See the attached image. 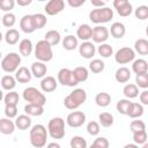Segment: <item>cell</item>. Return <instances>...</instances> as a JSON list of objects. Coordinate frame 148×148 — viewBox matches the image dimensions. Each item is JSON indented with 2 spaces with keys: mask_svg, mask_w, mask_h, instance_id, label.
Listing matches in <instances>:
<instances>
[{
  "mask_svg": "<svg viewBox=\"0 0 148 148\" xmlns=\"http://www.w3.org/2000/svg\"><path fill=\"white\" fill-rule=\"evenodd\" d=\"M110 36V30L106 27L103 25H97L95 28H92V40L95 43H99L103 44L105 40H108Z\"/></svg>",
  "mask_w": 148,
  "mask_h": 148,
  "instance_id": "8fae6325",
  "label": "cell"
},
{
  "mask_svg": "<svg viewBox=\"0 0 148 148\" xmlns=\"http://www.w3.org/2000/svg\"><path fill=\"white\" fill-rule=\"evenodd\" d=\"M16 2L18 6H28L31 3V0H17Z\"/></svg>",
  "mask_w": 148,
  "mask_h": 148,
  "instance_id": "9f6ffc18",
  "label": "cell"
},
{
  "mask_svg": "<svg viewBox=\"0 0 148 148\" xmlns=\"http://www.w3.org/2000/svg\"><path fill=\"white\" fill-rule=\"evenodd\" d=\"M113 7L116 8L117 13L123 17L130 16L133 12V7L130 3V1H127V0H114Z\"/></svg>",
  "mask_w": 148,
  "mask_h": 148,
  "instance_id": "7c38bea8",
  "label": "cell"
},
{
  "mask_svg": "<svg viewBox=\"0 0 148 148\" xmlns=\"http://www.w3.org/2000/svg\"><path fill=\"white\" fill-rule=\"evenodd\" d=\"M58 82L60 84L67 86V87H74V86L79 84L73 76V72L68 68H61L58 72Z\"/></svg>",
  "mask_w": 148,
  "mask_h": 148,
  "instance_id": "9c48e42d",
  "label": "cell"
},
{
  "mask_svg": "<svg viewBox=\"0 0 148 148\" xmlns=\"http://www.w3.org/2000/svg\"><path fill=\"white\" fill-rule=\"evenodd\" d=\"M84 2H86V0H67V3L73 8H77V7L82 6Z\"/></svg>",
  "mask_w": 148,
  "mask_h": 148,
  "instance_id": "f5cc1de1",
  "label": "cell"
},
{
  "mask_svg": "<svg viewBox=\"0 0 148 148\" xmlns=\"http://www.w3.org/2000/svg\"><path fill=\"white\" fill-rule=\"evenodd\" d=\"M35 57L38 61H42V62H47V61L52 60V58H53L52 46L45 39L37 42V44L35 46Z\"/></svg>",
  "mask_w": 148,
  "mask_h": 148,
  "instance_id": "277c9868",
  "label": "cell"
},
{
  "mask_svg": "<svg viewBox=\"0 0 148 148\" xmlns=\"http://www.w3.org/2000/svg\"><path fill=\"white\" fill-rule=\"evenodd\" d=\"M34 18H35V24H36V29H42L46 25L47 23V18L44 14H40V13H37V14H34Z\"/></svg>",
  "mask_w": 148,
  "mask_h": 148,
  "instance_id": "bcb514c9",
  "label": "cell"
},
{
  "mask_svg": "<svg viewBox=\"0 0 148 148\" xmlns=\"http://www.w3.org/2000/svg\"><path fill=\"white\" fill-rule=\"evenodd\" d=\"M49 132L42 124H36L30 130V143L35 148H43L46 145Z\"/></svg>",
  "mask_w": 148,
  "mask_h": 148,
  "instance_id": "6da1fadb",
  "label": "cell"
},
{
  "mask_svg": "<svg viewBox=\"0 0 148 148\" xmlns=\"http://www.w3.org/2000/svg\"><path fill=\"white\" fill-rule=\"evenodd\" d=\"M140 102L143 104V105H148V90H143L141 94H140Z\"/></svg>",
  "mask_w": 148,
  "mask_h": 148,
  "instance_id": "db71d44e",
  "label": "cell"
},
{
  "mask_svg": "<svg viewBox=\"0 0 148 148\" xmlns=\"http://www.w3.org/2000/svg\"><path fill=\"white\" fill-rule=\"evenodd\" d=\"M95 102L98 106L101 108H105L111 103V96L108 92H98L95 96Z\"/></svg>",
  "mask_w": 148,
  "mask_h": 148,
  "instance_id": "e575fe53",
  "label": "cell"
},
{
  "mask_svg": "<svg viewBox=\"0 0 148 148\" xmlns=\"http://www.w3.org/2000/svg\"><path fill=\"white\" fill-rule=\"evenodd\" d=\"M5 114L9 119L17 117V105H5Z\"/></svg>",
  "mask_w": 148,
  "mask_h": 148,
  "instance_id": "681fc988",
  "label": "cell"
},
{
  "mask_svg": "<svg viewBox=\"0 0 148 148\" xmlns=\"http://www.w3.org/2000/svg\"><path fill=\"white\" fill-rule=\"evenodd\" d=\"M20 28L23 32L25 34H32L36 29V24H35V18L34 15H24L21 20H20Z\"/></svg>",
  "mask_w": 148,
  "mask_h": 148,
  "instance_id": "5bb4252c",
  "label": "cell"
},
{
  "mask_svg": "<svg viewBox=\"0 0 148 148\" xmlns=\"http://www.w3.org/2000/svg\"><path fill=\"white\" fill-rule=\"evenodd\" d=\"M21 64V57L16 52H9L6 54L1 60V68L6 73H16V71L20 68Z\"/></svg>",
  "mask_w": 148,
  "mask_h": 148,
  "instance_id": "5b68a950",
  "label": "cell"
},
{
  "mask_svg": "<svg viewBox=\"0 0 148 148\" xmlns=\"http://www.w3.org/2000/svg\"><path fill=\"white\" fill-rule=\"evenodd\" d=\"M98 120L99 125H102L103 127H110L113 124V116L109 112H102L98 116Z\"/></svg>",
  "mask_w": 148,
  "mask_h": 148,
  "instance_id": "74e56055",
  "label": "cell"
},
{
  "mask_svg": "<svg viewBox=\"0 0 148 148\" xmlns=\"http://www.w3.org/2000/svg\"><path fill=\"white\" fill-rule=\"evenodd\" d=\"M95 146H97L98 148H109V140L104 136H98L95 139V141L92 142Z\"/></svg>",
  "mask_w": 148,
  "mask_h": 148,
  "instance_id": "816d5d0a",
  "label": "cell"
},
{
  "mask_svg": "<svg viewBox=\"0 0 148 148\" xmlns=\"http://www.w3.org/2000/svg\"><path fill=\"white\" fill-rule=\"evenodd\" d=\"M77 37L73 35H68L62 39V47L67 51H72L77 47Z\"/></svg>",
  "mask_w": 148,
  "mask_h": 148,
  "instance_id": "d6a6232c",
  "label": "cell"
},
{
  "mask_svg": "<svg viewBox=\"0 0 148 148\" xmlns=\"http://www.w3.org/2000/svg\"><path fill=\"white\" fill-rule=\"evenodd\" d=\"M143 114V106L142 104L140 103H133L131 104L130 109H128V112H127V116L132 119H136L139 117H141Z\"/></svg>",
  "mask_w": 148,
  "mask_h": 148,
  "instance_id": "4316f807",
  "label": "cell"
},
{
  "mask_svg": "<svg viewBox=\"0 0 148 148\" xmlns=\"http://www.w3.org/2000/svg\"><path fill=\"white\" fill-rule=\"evenodd\" d=\"M87 131L90 135H98V133L101 131L99 124L97 121H89L87 125Z\"/></svg>",
  "mask_w": 148,
  "mask_h": 148,
  "instance_id": "c3c4849f",
  "label": "cell"
},
{
  "mask_svg": "<svg viewBox=\"0 0 148 148\" xmlns=\"http://www.w3.org/2000/svg\"><path fill=\"white\" fill-rule=\"evenodd\" d=\"M142 148H148V142L143 143V145H142Z\"/></svg>",
  "mask_w": 148,
  "mask_h": 148,
  "instance_id": "91938a15",
  "label": "cell"
},
{
  "mask_svg": "<svg viewBox=\"0 0 148 148\" xmlns=\"http://www.w3.org/2000/svg\"><path fill=\"white\" fill-rule=\"evenodd\" d=\"M135 84L138 86V88L147 89L148 88V72L142 73V74H138L135 76Z\"/></svg>",
  "mask_w": 148,
  "mask_h": 148,
  "instance_id": "60d3db41",
  "label": "cell"
},
{
  "mask_svg": "<svg viewBox=\"0 0 148 148\" xmlns=\"http://www.w3.org/2000/svg\"><path fill=\"white\" fill-rule=\"evenodd\" d=\"M76 37L83 42H88L92 37V28L89 24H81L76 30Z\"/></svg>",
  "mask_w": 148,
  "mask_h": 148,
  "instance_id": "d6986e66",
  "label": "cell"
},
{
  "mask_svg": "<svg viewBox=\"0 0 148 148\" xmlns=\"http://www.w3.org/2000/svg\"><path fill=\"white\" fill-rule=\"evenodd\" d=\"M15 1L14 0H1L0 1V8L2 12H9L14 8Z\"/></svg>",
  "mask_w": 148,
  "mask_h": 148,
  "instance_id": "f907efd6",
  "label": "cell"
},
{
  "mask_svg": "<svg viewBox=\"0 0 148 148\" xmlns=\"http://www.w3.org/2000/svg\"><path fill=\"white\" fill-rule=\"evenodd\" d=\"M47 132L52 139H62L65 136V120L60 117L52 118L47 124Z\"/></svg>",
  "mask_w": 148,
  "mask_h": 148,
  "instance_id": "8992f818",
  "label": "cell"
},
{
  "mask_svg": "<svg viewBox=\"0 0 148 148\" xmlns=\"http://www.w3.org/2000/svg\"><path fill=\"white\" fill-rule=\"evenodd\" d=\"M20 39V34L16 29H8L5 34V40L8 45H15Z\"/></svg>",
  "mask_w": 148,
  "mask_h": 148,
  "instance_id": "1f68e13d",
  "label": "cell"
},
{
  "mask_svg": "<svg viewBox=\"0 0 148 148\" xmlns=\"http://www.w3.org/2000/svg\"><path fill=\"white\" fill-rule=\"evenodd\" d=\"M110 34L112 37L114 38H123L126 34V28L123 23L120 22H114L111 24V28H110Z\"/></svg>",
  "mask_w": 148,
  "mask_h": 148,
  "instance_id": "ffe728a7",
  "label": "cell"
},
{
  "mask_svg": "<svg viewBox=\"0 0 148 148\" xmlns=\"http://www.w3.org/2000/svg\"><path fill=\"white\" fill-rule=\"evenodd\" d=\"M123 94L125 95V97L127 99H131V98H135L138 95H139V88L136 84L134 83H128L124 87L123 89Z\"/></svg>",
  "mask_w": 148,
  "mask_h": 148,
  "instance_id": "4dcf8cb0",
  "label": "cell"
},
{
  "mask_svg": "<svg viewBox=\"0 0 148 148\" xmlns=\"http://www.w3.org/2000/svg\"><path fill=\"white\" fill-rule=\"evenodd\" d=\"M116 81L119 83H126L130 79H131V71L127 67H120L116 71L114 74Z\"/></svg>",
  "mask_w": 148,
  "mask_h": 148,
  "instance_id": "7402d4cb",
  "label": "cell"
},
{
  "mask_svg": "<svg viewBox=\"0 0 148 148\" xmlns=\"http://www.w3.org/2000/svg\"><path fill=\"white\" fill-rule=\"evenodd\" d=\"M130 128H131L132 133H135V132H139V131H145L146 125L142 120H132V123L130 125Z\"/></svg>",
  "mask_w": 148,
  "mask_h": 148,
  "instance_id": "7dc6e473",
  "label": "cell"
},
{
  "mask_svg": "<svg viewBox=\"0 0 148 148\" xmlns=\"http://www.w3.org/2000/svg\"><path fill=\"white\" fill-rule=\"evenodd\" d=\"M65 8V1L64 0H50L45 7L44 10L47 15H57L60 12H62Z\"/></svg>",
  "mask_w": 148,
  "mask_h": 148,
  "instance_id": "4fadbf2b",
  "label": "cell"
},
{
  "mask_svg": "<svg viewBox=\"0 0 148 148\" xmlns=\"http://www.w3.org/2000/svg\"><path fill=\"white\" fill-rule=\"evenodd\" d=\"M134 15L136 18L143 21V20H147L148 18V6H139L135 10H134Z\"/></svg>",
  "mask_w": 148,
  "mask_h": 148,
  "instance_id": "ee69618b",
  "label": "cell"
},
{
  "mask_svg": "<svg viewBox=\"0 0 148 148\" xmlns=\"http://www.w3.org/2000/svg\"><path fill=\"white\" fill-rule=\"evenodd\" d=\"M16 22V16L13 13H6L2 16V25L6 28H12Z\"/></svg>",
  "mask_w": 148,
  "mask_h": 148,
  "instance_id": "7bdbcfd3",
  "label": "cell"
},
{
  "mask_svg": "<svg viewBox=\"0 0 148 148\" xmlns=\"http://www.w3.org/2000/svg\"><path fill=\"white\" fill-rule=\"evenodd\" d=\"M31 73L37 79H44L45 75H46V72H47V67L44 62L42 61H35L32 65H31Z\"/></svg>",
  "mask_w": 148,
  "mask_h": 148,
  "instance_id": "2e32d148",
  "label": "cell"
},
{
  "mask_svg": "<svg viewBox=\"0 0 148 148\" xmlns=\"http://www.w3.org/2000/svg\"><path fill=\"white\" fill-rule=\"evenodd\" d=\"M15 127H16L15 123H13L9 118H2V119H0V132L2 134H6V135L12 134L14 132Z\"/></svg>",
  "mask_w": 148,
  "mask_h": 148,
  "instance_id": "44dd1931",
  "label": "cell"
},
{
  "mask_svg": "<svg viewBox=\"0 0 148 148\" xmlns=\"http://www.w3.org/2000/svg\"><path fill=\"white\" fill-rule=\"evenodd\" d=\"M95 52H96V47H95L94 43H91V42H82V44L79 46L80 56L86 59L92 58L95 56Z\"/></svg>",
  "mask_w": 148,
  "mask_h": 148,
  "instance_id": "9a60e30c",
  "label": "cell"
},
{
  "mask_svg": "<svg viewBox=\"0 0 148 148\" xmlns=\"http://www.w3.org/2000/svg\"><path fill=\"white\" fill-rule=\"evenodd\" d=\"M23 99L31 104H38L44 106L46 103V98L43 92H40L35 87H28L23 90Z\"/></svg>",
  "mask_w": 148,
  "mask_h": 148,
  "instance_id": "52a82bcc",
  "label": "cell"
},
{
  "mask_svg": "<svg viewBox=\"0 0 148 148\" xmlns=\"http://www.w3.org/2000/svg\"><path fill=\"white\" fill-rule=\"evenodd\" d=\"M31 76H32L31 71L29 68L24 67V66L23 67H20L16 71V73H15V79L20 83H28V82H30Z\"/></svg>",
  "mask_w": 148,
  "mask_h": 148,
  "instance_id": "ac0fdd59",
  "label": "cell"
},
{
  "mask_svg": "<svg viewBox=\"0 0 148 148\" xmlns=\"http://www.w3.org/2000/svg\"><path fill=\"white\" fill-rule=\"evenodd\" d=\"M98 53L99 56H102L103 58H109L113 54V49L111 45L106 44V43H103L98 46Z\"/></svg>",
  "mask_w": 148,
  "mask_h": 148,
  "instance_id": "b9f144b4",
  "label": "cell"
},
{
  "mask_svg": "<svg viewBox=\"0 0 148 148\" xmlns=\"http://www.w3.org/2000/svg\"><path fill=\"white\" fill-rule=\"evenodd\" d=\"M18 101H20V96L16 91H9L3 97L5 105H17Z\"/></svg>",
  "mask_w": 148,
  "mask_h": 148,
  "instance_id": "8d00e7d4",
  "label": "cell"
},
{
  "mask_svg": "<svg viewBox=\"0 0 148 148\" xmlns=\"http://www.w3.org/2000/svg\"><path fill=\"white\" fill-rule=\"evenodd\" d=\"M131 104H132V102H130V99H127V98L119 99V101L117 102V105H116L117 111H118L120 114L127 116V112H128V109H130Z\"/></svg>",
  "mask_w": 148,
  "mask_h": 148,
  "instance_id": "d590c367",
  "label": "cell"
},
{
  "mask_svg": "<svg viewBox=\"0 0 148 148\" xmlns=\"http://www.w3.org/2000/svg\"><path fill=\"white\" fill-rule=\"evenodd\" d=\"M104 67H105V64L101 59H94L89 64V69L92 73H95V74H98V73L103 72L104 71Z\"/></svg>",
  "mask_w": 148,
  "mask_h": 148,
  "instance_id": "f35d334b",
  "label": "cell"
},
{
  "mask_svg": "<svg viewBox=\"0 0 148 148\" xmlns=\"http://www.w3.org/2000/svg\"><path fill=\"white\" fill-rule=\"evenodd\" d=\"M84 121H86V114L81 111H73L66 118L67 125L71 127H74V128L82 126L84 124Z\"/></svg>",
  "mask_w": 148,
  "mask_h": 148,
  "instance_id": "30bf717a",
  "label": "cell"
},
{
  "mask_svg": "<svg viewBox=\"0 0 148 148\" xmlns=\"http://www.w3.org/2000/svg\"><path fill=\"white\" fill-rule=\"evenodd\" d=\"M132 71L136 75L138 74H142V73H147L148 72V62L145 59H136V60L133 61Z\"/></svg>",
  "mask_w": 148,
  "mask_h": 148,
  "instance_id": "484cf974",
  "label": "cell"
},
{
  "mask_svg": "<svg viewBox=\"0 0 148 148\" xmlns=\"http://www.w3.org/2000/svg\"><path fill=\"white\" fill-rule=\"evenodd\" d=\"M24 112L25 114L28 116H42L44 113V106L42 105H38V104H31V103H28L25 106H24Z\"/></svg>",
  "mask_w": 148,
  "mask_h": 148,
  "instance_id": "cb8c5ba5",
  "label": "cell"
},
{
  "mask_svg": "<svg viewBox=\"0 0 148 148\" xmlns=\"http://www.w3.org/2000/svg\"><path fill=\"white\" fill-rule=\"evenodd\" d=\"M135 58V51L128 46L121 47L119 49L116 54H114V60L119 64V65H125L128 64L130 61H133Z\"/></svg>",
  "mask_w": 148,
  "mask_h": 148,
  "instance_id": "ba28073f",
  "label": "cell"
},
{
  "mask_svg": "<svg viewBox=\"0 0 148 148\" xmlns=\"http://www.w3.org/2000/svg\"><path fill=\"white\" fill-rule=\"evenodd\" d=\"M89 148H98V147H97V146H95V145H94V143H91V145H90V147H89Z\"/></svg>",
  "mask_w": 148,
  "mask_h": 148,
  "instance_id": "94428289",
  "label": "cell"
},
{
  "mask_svg": "<svg viewBox=\"0 0 148 148\" xmlns=\"http://www.w3.org/2000/svg\"><path fill=\"white\" fill-rule=\"evenodd\" d=\"M71 148H87V141L80 135H75L71 139Z\"/></svg>",
  "mask_w": 148,
  "mask_h": 148,
  "instance_id": "ab89813d",
  "label": "cell"
},
{
  "mask_svg": "<svg viewBox=\"0 0 148 148\" xmlns=\"http://www.w3.org/2000/svg\"><path fill=\"white\" fill-rule=\"evenodd\" d=\"M124 148H139L136 143H127L124 146Z\"/></svg>",
  "mask_w": 148,
  "mask_h": 148,
  "instance_id": "680465c9",
  "label": "cell"
},
{
  "mask_svg": "<svg viewBox=\"0 0 148 148\" xmlns=\"http://www.w3.org/2000/svg\"><path fill=\"white\" fill-rule=\"evenodd\" d=\"M32 49H34L32 43H31V40H30V39H28V38L22 39V40L20 42V44H18L20 53H21L22 56H24V57L30 56V54H31V52H32Z\"/></svg>",
  "mask_w": 148,
  "mask_h": 148,
  "instance_id": "83f0119b",
  "label": "cell"
},
{
  "mask_svg": "<svg viewBox=\"0 0 148 148\" xmlns=\"http://www.w3.org/2000/svg\"><path fill=\"white\" fill-rule=\"evenodd\" d=\"M58 81L53 76H45L40 81V88L44 92H52L57 89Z\"/></svg>",
  "mask_w": 148,
  "mask_h": 148,
  "instance_id": "e0dca14e",
  "label": "cell"
},
{
  "mask_svg": "<svg viewBox=\"0 0 148 148\" xmlns=\"http://www.w3.org/2000/svg\"><path fill=\"white\" fill-rule=\"evenodd\" d=\"M92 6H95L96 8H102V7H105V1H95V0H91L90 1Z\"/></svg>",
  "mask_w": 148,
  "mask_h": 148,
  "instance_id": "11a10c76",
  "label": "cell"
},
{
  "mask_svg": "<svg viewBox=\"0 0 148 148\" xmlns=\"http://www.w3.org/2000/svg\"><path fill=\"white\" fill-rule=\"evenodd\" d=\"M16 86V79L12 75H3L1 77V87L5 90L12 91Z\"/></svg>",
  "mask_w": 148,
  "mask_h": 148,
  "instance_id": "836d02e7",
  "label": "cell"
},
{
  "mask_svg": "<svg viewBox=\"0 0 148 148\" xmlns=\"http://www.w3.org/2000/svg\"><path fill=\"white\" fill-rule=\"evenodd\" d=\"M113 17V10L110 7H102L95 8L89 13V20L92 23H108Z\"/></svg>",
  "mask_w": 148,
  "mask_h": 148,
  "instance_id": "3957f363",
  "label": "cell"
},
{
  "mask_svg": "<svg viewBox=\"0 0 148 148\" xmlns=\"http://www.w3.org/2000/svg\"><path fill=\"white\" fill-rule=\"evenodd\" d=\"M134 51L141 56L148 54V40L145 38H139L134 43Z\"/></svg>",
  "mask_w": 148,
  "mask_h": 148,
  "instance_id": "f1b7e54d",
  "label": "cell"
},
{
  "mask_svg": "<svg viewBox=\"0 0 148 148\" xmlns=\"http://www.w3.org/2000/svg\"><path fill=\"white\" fill-rule=\"evenodd\" d=\"M51 46H54L57 44L60 43L61 40V36L59 34V31L57 30H49L46 34H45V38H44Z\"/></svg>",
  "mask_w": 148,
  "mask_h": 148,
  "instance_id": "f546056e",
  "label": "cell"
},
{
  "mask_svg": "<svg viewBox=\"0 0 148 148\" xmlns=\"http://www.w3.org/2000/svg\"><path fill=\"white\" fill-rule=\"evenodd\" d=\"M15 125L18 130H28L31 126V118L28 114H20L18 117H16L15 119Z\"/></svg>",
  "mask_w": 148,
  "mask_h": 148,
  "instance_id": "d4e9b609",
  "label": "cell"
},
{
  "mask_svg": "<svg viewBox=\"0 0 148 148\" xmlns=\"http://www.w3.org/2000/svg\"><path fill=\"white\" fill-rule=\"evenodd\" d=\"M72 72H73V76H74V79L76 80L77 83H80V82H84V81L88 79V76H89L88 69H87L86 67H83V66L75 67Z\"/></svg>",
  "mask_w": 148,
  "mask_h": 148,
  "instance_id": "603a6c76",
  "label": "cell"
},
{
  "mask_svg": "<svg viewBox=\"0 0 148 148\" xmlns=\"http://www.w3.org/2000/svg\"><path fill=\"white\" fill-rule=\"evenodd\" d=\"M46 148H61V147H60V145L57 143V142H50V143L46 146Z\"/></svg>",
  "mask_w": 148,
  "mask_h": 148,
  "instance_id": "6f0895ef",
  "label": "cell"
},
{
  "mask_svg": "<svg viewBox=\"0 0 148 148\" xmlns=\"http://www.w3.org/2000/svg\"><path fill=\"white\" fill-rule=\"evenodd\" d=\"M147 138H148V135H147L146 130L133 133V140H134V142L136 145H143V143H146L147 142Z\"/></svg>",
  "mask_w": 148,
  "mask_h": 148,
  "instance_id": "f6af8a7d",
  "label": "cell"
},
{
  "mask_svg": "<svg viewBox=\"0 0 148 148\" xmlns=\"http://www.w3.org/2000/svg\"><path fill=\"white\" fill-rule=\"evenodd\" d=\"M146 35H147V37H148V25H147V28H146Z\"/></svg>",
  "mask_w": 148,
  "mask_h": 148,
  "instance_id": "6125c7cd",
  "label": "cell"
},
{
  "mask_svg": "<svg viewBox=\"0 0 148 148\" xmlns=\"http://www.w3.org/2000/svg\"><path fill=\"white\" fill-rule=\"evenodd\" d=\"M87 99V92L84 89L76 88L69 95H67L64 99V105L69 110H75L80 105H82Z\"/></svg>",
  "mask_w": 148,
  "mask_h": 148,
  "instance_id": "7a4b0ae2",
  "label": "cell"
}]
</instances>
